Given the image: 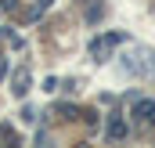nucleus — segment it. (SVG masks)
<instances>
[{
	"instance_id": "obj_2",
	"label": "nucleus",
	"mask_w": 155,
	"mask_h": 148,
	"mask_svg": "<svg viewBox=\"0 0 155 148\" xmlns=\"http://www.w3.org/2000/svg\"><path fill=\"white\" fill-rule=\"evenodd\" d=\"M123 134H126V126H123V119H112V123H108V137L116 141V137H123Z\"/></svg>"
},
{
	"instance_id": "obj_1",
	"label": "nucleus",
	"mask_w": 155,
	"mask_h": 148,
	"mask_svg": "<svg viewBox=\"0 0 155 148\" xmlns=\"http://www.w3.org/2000/svg\"><path fill=\"white\" fill-rule=\"evenodd\" d=\"M134 116L141 123H155V101H134Z\"/></svg>"
}]
</instances>
